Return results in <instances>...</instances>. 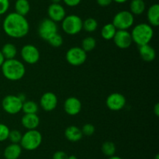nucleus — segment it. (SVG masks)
<instances>
[{"mask_svg":"<svg viewBox=\"0 0 159 159\" xmlns=\"http://www.w3.org/2000/svg\"><path fill=\"white\" fill-rule=\"evenodd\" d=\"M4 32L12 38H22L29 33L30 24L26 18L16 12L5 17L2 23Z\"/></svg>","mask_w":159,"mask_h":159,"instance_id":"obj_1","label":"nucleus"},{"mask_svg":"<svg viewBox=\"0 0 159 159\" xmlns=\"http://www.w3.org/2000/svg\"><path fill=\"white\" fill-rule=\"evenodd\" d=\"M1 69L3 76L11 81L20 80L26 73L24 64L16 59H6L2 65Z\"/></svg>","mask_w":159,"mask_h":159,"instance_id":"obj_2","label":"nucleus"},{"mask_svg":"<svg viewBox=\"0 0 159 159\" xmlns=\"http://www.w3.org/2000/svg\"><path fill=\"white\" fill-rule=\"evenodd\" d=\"M131 37L133 42L136 43L138 46L148 45L152 41L154 35L152 26L148 23H138L132 30Z\"/></svg>","mask_w":159,"mask_h":159,"instance_id":"obj_3","label":"nucleus"},{"mask_svg":"<svg viewBox=\"0 0 159 159\" xmlns=\"http://www.w3.org/2000/svg\"><path fill=\"white\" fill-rule=\"evenodd\" d=\"M42 135L37 129L27 130L23 136L20 140V146L26 151H34L41 145Z\"/></svg>","mask_w":159,"mask_h":159,"instance_id":"obj_4","label":"nucleus"},{"mask_svg":"<svg viewBox=\"0 0 159 159\" xmlns=\"http://www.w3.org/2000/svg\"><path fill=\"white\" fill-rule=\"evenodd\" d=\"M61 27L64 32L68 35H75L82 30V20L75 14L66 16L62 20Z\"/></svg>","mask_w":159,"mask_h":159,"instance_id":"obj_5","label":"nucleus"},{"mask_svg":"<svg viewBox=\"0 0 159 159\" xmlns=\"http://www.w3.org/2000/svg\"><path fill=\"white\" fill-rule=\"evenodd\" d=\"M134 23V16L127 10L118 12L114 16L112 23L116 30H127L131 27Z\"/></svg>","mask_w":159,"mask_h":159,"instance_id":"obj_6","label":"nucleus"},{"mask_svg":"<svg viewBox=\"0 0 159 159\" xmlns=\"http://www.w3.org/2000/svg\"><path fill=\"white\" fill-rule=\"evenodd\" d=\"M23 103L18 96L9 94L2 99V107L6 113L9 115H16L22 111Z\"/></svg>","mask_w":159,"mask_h":159,"instance_id":"obj_7","label":"nucleus"},{"mask_svg":"<svg viewBox=\"0 0 159 159\" xmlns=\"http://www.w3.org/2000/svg\"><path fill=\"white\" fill-rule=\"evenodd\" d=\"M38 34L43 40L48 41L57 33V25L51 19L46 18L40 22L38 26Z\"/></svg>","mask_w":159,"mask_h":159,"instance_id":"obj_8","label":"nucleus"},{"mask_svg":"<svg viewBox=\"0 0 159 159\" xmlns=\"http://www.w3.org/2000/svg\"><path fill=\"white\" fill-rule=\"evenodd\" d=\"M66 60L70 65L79 66L85 63L87 59L86 52L81 47H72L66 53Z\"/></svg>","mask_w":159,"mask_h":159,"instance_id":"obj_9","label":"nucleus"},{"mask_svg":"<svg viewBox=\"0 0 159 159\" xmlns=\"http://www.w3.org/2000/svg\"><path fill=\"white\" fill-rule=\"evenodd\" d=\"M20 55L25 62L28 64L37 63L40 59V51L38 48L33 45H26L21 48Z\"/></svg>","mask_w":159,"mask_h":159,"instance_id":"obj_10","label":"nucleus"},{"mask_svg":"<svg viewBox=\"0 0 159 159\" xmlns=\"http://www.w3.org/2000/svg\"><path fill=\"white\" fill-rule=\"evenodd\" d=\"M126 98L120 93H112L107 97L106 104L111 111H120L126 105Z\"/></svg>","mask_w":159,"mask_h":159,"instance_id":"obj_11","label":"nucleus"},{"mask_svg":"<svg viewBox=\"0 0 159 159\" xmlns=\"http://www.w3.org/2000/svg\"><path fill=\"white\" fill-rule=\"evenodd\" d=\"M113 40L116 46L121 49L128 48L133 43L131 34L126 30H117Z\"/></svg>","mask_w":159,"mask_h":159,"instance_id":"obj_12","label":"nucleus"},{"mask_svg":"<svg viewBox=\"0 0 159 159\" xmlns=\"http://www.w3.org/2000/svg\"><path fill=\"white\" fill-rule=\"evenodd\" d=\"M49 19L55 23L61 22L66 17V11L60 3H51L48 8Z\"/></svg>","mask_w":159,"mask_h":159,"instance_id":"obj_13","label":"nucleus"},{"mask_svg":"<svg viewBox=\"0 0 159 159\" xmlns=\"http://www.w3.org/2000/svg\"><path fill=\"white\" fill-rule=\"evenodd\" d=\"M40 104L46 112L54 111L57 105V96L53 92H46L40 98Z\"/></svg>","mask_w":159,"mask_h":159,"instance_id":"obj_14","label":"nucleus"},{"mask_svg":"<svg viewBox=\"0 0 159 159\" xmlns=\"http://www.w3.org/2000/svg\"><path fill=\"white\" fill-rule=\"evenodd\" d=\"M65 112L69 115H76L81 112L82 103L79 98L75 97H69L64 103Z\"/></svg>","mask_w":159,"mask_h":159,"instance_id":"obj_15","label":"nucleus"},{"mask_svg":"<svg viewBox=\"0 0 159 159\" xmlns=\"http://www.w3.org/2000/svg\"><path fill=\"white\" fill-rule=\"evenodd\" d=\"M21 123L28 130L36 129L40 124V118L37 114H24L21 118Z\"/></svg>","mask_w":159,"mask_h":159,"instance_id":"obj_16","label":"nucleus"},{"mask_svg":"<svg viewBox=\"0 0 159 159\" xmlns=\"http://www.w3.org/2000/svg\"><path fill=\"white\" fill-rule=\"evenodd\" d=\"M139 54L141 59L147 62H151L155 60L156 57V52H155V48L151 46L149 44L139 46Z\"/></svg>","mask_w":159,"mask_h":159,"instance_id":"obj_17","label":"nucleus"},{"mask_svg":"<svg viewBox=\"0 0 159 159\" xmlns=\"http://www.w3.org/2000/svg\"><path fill=\"white\" fill-rule=\"evenodd\" d=\"M22 147L20 143H11L4 150V157L6 159H18L22 154Z\"/></svg>","mask_w":159,"mask_h":159,"instance_id":"obj_18","label":"nucleus"},{"mask_svg":"<svg viewBox=\"0 0 159 159\" xmlns=\"http://www.w3.org/2000/svg\"><path fill=\"white\" fill-rule=\"evenodd\" d=\"M65 138L71 142H78L82 138L83 134L82 130L75 126H70L66 128L65 131Z\"/></svg>","mask_w":159,"mask_h":159,"instance_id":"obj_19","label":"nucleus"},{"mask_svg":"<svg viewBox=\"0 0 159 159\" xmlns=\"http://www.w3.org/2000/svg\"><path fill=\"white\" fill-rule=\"evenodd\" d=\"M148 20L151 26H158L159 25V5H152L148 9Z\"/></svg>","mask_w":159,"mask_h":159,"instance_id":"obj_20","label":"nucleus"},{"mask_svg":"<svg viewBox=\"0 0 159 159\" xmlns=\"http://www.w3.org/2000/svg\"><path fill=\"white\" fill-rule=\"evenodd\" d=\"M146 5L144 0H131L130 3V12L134 15H141L145 11Z\"/></svg>","mask_w":159,"mask_h":159,"instance_id":"obj_21","label":"nucleus"},{"mask_svg":"<svg viewBox=\"0 0 159 159\" xmlns=\"http://www.w3.org/2000/svg\"><path fill=\"white\" fill-rule=\"evenodd\" d=\"M16 12L25 17L30 10V5L28 0H16L15 2Z\"/></svg>","mask_w":159,"mask_h":159,"instance_id":"obj_22","label":"nucleus"},{"mask_svg":"<svg viewBox=\"0 0 159 159\" xmlns=\"http://www.w3.org/2000/svg\"><path fill=\"white\" fill-rule=\"evenodd\" d=\"M2 54L4 56L5 59H15L17 54L16 47L11 43H6L2 46L1 50Z\"/></svg>","mask_w":159,"mask_h":159,"instance_id":"obj_23","label":"nucleus"},{"mask_svg":"<svg viewBox=\"0 0 159 159\" xmlns=\"http://www.w3.org/2000/svg\"><path fill=\"white\" fill-rule=\"evenodd\" d=\"M116 31L117 30L113 26V23H107L102 26V30H101V36L105 40H112L114 37Z\"/></svg>","mask_w":159,"mask_h":159,"instance_id":"obj_24","label":"nucleus"},{"mask_svg":"<svg viewBox=\"0 0 159 159\" xmlns=\"http://www.w3.org/2000/svg\"><path fill=\"white\" fill-rule=\"evenodd\" d=\"M38 104L33 101H25L23 103L22 111L24 114H37L38 112Z\"/></svg>","mask_w":159,"mask_h":159,"instance_id":"obj_25","label":"nucleus"},{"mask_svg":"<svg viewBox=\"0 0 159 159\" xmlns=\"http://www.w3.org/2000/svg\"><path fill=\"white\" fill-rule=\"evenodd\" d=\"M101 150L103 154H105L107 157H111V156L115 155L116 153V145L113 142L111 141H106L104 142L101 147Z\"/></svg>","mask_w":159,"mask_h":159,"instance_id":"obj_26","label":"nucleus"},{"mask_svg":"<svg viewBox=\"0 0 159 159\" xmlns=\"http://www.w3.org/2000/svg\"><path fill=\"white\" fill-rule=\"evenodd\" d=\"M98 27V22L96 19L93 17H89L82 23V29L89 33H93L96 31Z\"/></svg>","mask_w":159,"mask_h":159,"instance_id":"obj_27","label":"nucleus"},{"mask_svg":"<svg viewBox=\"0 0 159 159\" xmlns=\"http://www.w3.org/2000/svg\"><path fill=\"white\" fill-rule=\"evenodd\" d=\"M96 41L93 37H87L84 38L82 41V47L81 48L87 52V51H91L96 48Z\"/></svg>","mask_w":159,"mask_h":159,"instance_id":"obj_28","label":"nucleus"},{"mask_svg":"<svg viewBox=\"0 0 159 159\" xmlns=\"http://www.w3.org/2000/svg\"><path fill=\"white\" fill-rule=\"evenodd\" d=\"M22 136L23 134L20 132V131L17 130V129H12L9 132L8 139L10 140L11 143H20L22 139Z\"/></svg>","mask_w":159,"mask_h":159,"instance_id":"obj_29","label":"nucleus"},{"mask_svg":"<svg viewBox=\"0 0 159 159\" xmlns=\"http://www.w3.org/2000/svg\"><path fill=\"white\" fill-rule=\"evenodd\" d=\"M48 41L51 46L54 47V48H58V47L61 46L64 41L62 36L61 35V34H59L58 33H57V34H54L53 37H51Z\"/></svg>","mask_w":159,"mask_h":159,"instance_id":"obj_30","label":"nucleus"},{"mask_svg":"<svg viewBox=\"0 0 159 159\" xmlns=\"http://www.w3.org/2000/svg\"><path fill=\"white\" fill-rule=\"evenodd\" d=\"M9 132H10V129L6 125L0 123V142L7 140L9 137Z\"/></svg>","mask_w":159,"mask_h":159,"instance_id":"obj_31","label":"nucleus"},{"mask_svg":"<svg viewBox=\"0 0 159 159\" xmlns=\"http://www.w3.org/2000/svg\"><path fill=\"white\" fill-rule=\"evenodd\" d=\"M81 130H82L83 136L85 135L87 136V137H90V136L93 135L96 129H95V126L93 124H91V123H86V124H85L82 126Z\"/></svg>","mask_w":159,"mask_h":159,"instance_id":"obj_32","label":"nucleus"},{"mask_svg":"<svg viewBox=\"0 0 159 159\" xmlns=\"http://www.w3.org/2000/svg\"><path fill=\"white\" fill-rule=\"evenodd\" d=\"M9 8V0H0V15L6 13Z\"/></svg>","mask_w":159,"mask_h":159,"instance_id":"obj_33","label":"nucleus"},{"mask_svg":"<svg viewBox=\"0 0 159 159\" xmlns=\"http://www.w3.org/2000/svg\"><path fill=\"white\" fill-rule=\"evenodd\" d=\"M68 155L62 151H57L53 154L52 159H68Z\"/></svg>","mask_w":159,"mask_h":159,"instance_id":"obj_34","label":"nucleus"},{"mask_svg":"<svg viewBox=\"0 0 159 159\" xmlns=\"http://www.w3.org/2000/svg\"><path fill=\"white\" fill-rule=\"evenodd\" d=\"M62 1L65 2V4H66V6H70V7H75L80 4L82 0H62Z\"/></svg>","mask_w":159,"mask_h":159,"instance_id":"obj_35","label":"nucleus"},{"mask_svg":"<svg viewBox=\"0 0 159 159\" xmlns=\"http://www.w3.org/2000/svg\"><path fill=\"white\" fill-rule=\"evenodd\" d=\"M98 5L102 7H107L112 3L113 0H96Z\"/></svg>","mask_w":159,"mask_h":159,"instance_id":"obj_36","label":"nucleus"},{"mask_svg":"<svg viewBox=\"0 0 159 159\" xmlns=\"http://www.w3.org/2000/svg\"><path fill=\"white\" fill-rule=\"evenodd\" d=\"M154 112H155V114L156 116H158L159 115V104L158 103H157V104H155V108H154Z\"/></svg>","mask_w":159,"mask_h":159,"instance_id":"obj_37","label":"nucleus"},{"mask_svg":"<svg viewBox=\"0 0 159 159\" xmlns=\"http://www.w3.org/2000/svg\"><path fill=\"white\" fill-rule=\"evenodd\" d=\"M5 60H6V59H5L4 56H3V55L2 54L1 50H0V67L2 66V63L4 62Z\"/></svg>","mask_w":159,"mask_h":159,"instance_id":"obj_38","label":"nucleus"},{"mask_svg":"<svg viewBox=\"0 0 159 159\" xmlns=\"http://www.w3.org/2000/svg\"><path fill=\"white\" fill-rule=\"evenodd\" d=\"M17 96L19 97V98H20L23 102H24V101H26V96H25V94H20L17 95Z\"/></svg>","mask_w":159,"mask_h":159,"instance_id":"obj_39","label":"nucleus"},{"mask_svg":"<svg viewBox=\"0 0 159 159\" xmlns=\"http://www.w3.org/2000/svg\"><path fill=\"white\" fill-rule=\"evenodd\" d=\"M128 0H113V2H116V3H120V4H122V3H125L126 2H127Z\"/></svg>","mask_w":159,"mask_h":159,"instance_id":"obj_40","label":"nucleus"},{"mask_svg":"<svg viewBox=\"0 0 159 159\" xmlns=\"http://www.w3.org/2000/svg\"><path fill=\"white\" fill-rule=\"evenodd\" d=\"M108 159H123L122 157H119V156H116V155H113V156H111V157H109Z\"/></svg>","mask_w":159,"mask_h":159,"instance_id":"obj_41","label":"nucleus"},{"mask_svg":"<svg viewBox=\"0 0 159 159\" xmlns=\"http://www.w3.org/2000/svg\"><path fill=\"white\" fill-rule=\"evenodd\" d=\"M68 159H78V158L75 155H70L68 156Z\"/></svg>","mask_w":159,"mask_h":159,"instance_id":"obj_42","label":"nucleus"},{"mask_svg":"<svg viewBox=\"0 0 159 159\" xmlns=\"http://www.w3.org/2000/svg\"><path fill=\"white\" fill-rule=\"evenodd\" d=\"M51 1L52 3H60V2L62 0H51Z\"/></svg>","mask_w":159,"mask_h":159,"instance_id":"obj_43","label":"nucleus"},{"mask_svg":"<svg viewBox=\"0 0 159 159\" xmlns=\"http://www.w3.org/2000/svg\"><path fill=\"white\" fill-rule=\"evenodd\" d=\"M155 159H159V155H158V154H157V155L155 156Z\"/></svg>","mask_w":159,"mask_h":159,"instance_id":"obj_44","label":"nucleus"},{"mask_svg":"<svg viewBox=\"0 0 159 159\" xmlns=\"http://www.w3.org/2000/svg\"><path fill=\"white\" fill-rule=\"evenodd\" d=\"M0 21H1V15H0Z\"/></svg>","mask_w":159,"mask_h":159,"instance_id":"obj_45","label":"nucleus"}]
</instances>
